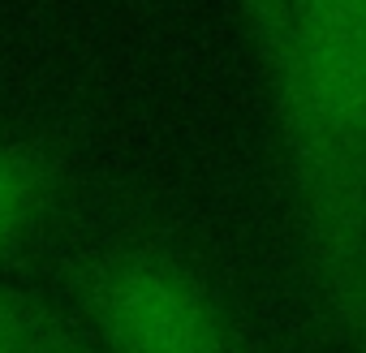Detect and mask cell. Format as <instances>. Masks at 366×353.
Masks as SVG:
<instances>
[{
  "mask_svg": "<svg viewBox=\"0 0 366 353\" xmlns=\"http://www.w3.org/2000/svg\"><path fill=\"white\" fill-rule=\"evenodd\" d=\"M267 91L306 280L366 353V0H293Z\"/></svg>",
  "mask_w": 366,
  "mask_h": 353,
  "instance_id": "cell-1",
  "label": "cell"
},
{
  "mask_svg": "<svg viewBox=\"0 0 366 353\" xmlns=\"http://www.w3.org/2000/svg\"><path fill=\"white\" fill-rule=\"evenodd\" d=\"M69 289L99 353H254L220 284L172 237L108 233L74 254Z\"/></svg>",
  "mask_w": 366,
  "mask_h": 353,
  "instance_id": "cell-2",
  "label": "cell"
},
{
  "mask_svg": "<svg viewBox=\"0 0 366 353\" xmlns=\"http://www.w3.org/2000/svg\"><path fill=\"white\" fill-rule=\"evenodd\" d=\"M69 199V159L44 134L0 138V267L26 254Z\"/></svg>",
  "mask_w": 366,
  "mask_h": 353,
  "instance_id": "cell-3",
  "label": "cell"
},
{
  "mask_svg": "<svg viewBox=\"0 0 366 353\" xmlns=\"http://www.w3.org/2000/svg\"><path fill=\"white\" fill-rule=\"evenodd\" d=\"M0 353H99L82 323L0 276Z\"/></svg>",
  "mask_w": 366,
  "mask_h": 353,
  "instance_id": "cell-4",
  "label": "cell"
},
{
  "mask_svg": "<svg viewBox=\"0 0 366 353\" xmlns=\"http://www.w3.org/2000/svg\"><path fill=\"white\" fill-rule=\"evenodd\" d=\"M237 14H242V26L250 35V48H254V61L267 78V69L276 65L280 56V44H285V31H289V14H293V0H237Z\"/></svg>",
  "mask_w": 366,
  "mask_h": 353,
  "instance_id": "cell-5",
  "label": "cell"
}]
</instances>
